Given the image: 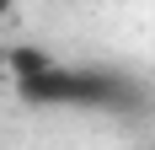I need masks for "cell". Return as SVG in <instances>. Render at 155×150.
<instances>
[{
  "label": "cell",
  "mask_w": 155,
  "mask_h": 150,
  "mask_svg": "<svg viewBox=\"0 0 155 150\" xmlns=\"http://www.w3.org/2000/svg\"><path fill=\"white\" fill-rule=\"evenodd\" d=\"M16 97L32 107H102V113H123L139 102V86L107 64H59L48 59L38 70L16 75Z\"/></svg>",
  "instance_id": "1"
}]
</instances>
